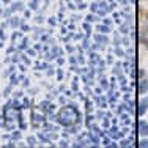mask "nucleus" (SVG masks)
<instances>
[{
    "label": "nucleus",
    "mask_w": 148,
    "mask_h": 148,
    "mask_svg": "<svg viewBox=\"0 0 148 148\" xmlns=\"http://www.w3.org/2000/svg\"><path fill=\"white\" fill-rule=\"evenodd\" d=\"M58 120H60L62 125L71 126V125H74V123L77 121V110H76V109H73V107H65L62 112H60Z\"/></svg>",
    "instance_id": "nucleus-1"
},
{
    "label": "nucleus",
    "mask_w": 148,
    "mask_h": 148,
    "mask_svg": "<svg viewBox=\"0 0 148 148\" xmlns=\"http://www.w3.org/2000/svg\"><path fill=\"white\" fill-rule=\"evenodd\" d=\"M140 147H148V142H140Z\"/></svg>",
    "instance_id": "nucleus-4"
},
{
    "label": "nucleus",
    "mask_w": 148,
    "mask_h": 148,
    "mask_svg": "<svg viewBox=\"0 0 148 148\" xmlns=\"http://www.w3.org/2000/svg\"><path fill=\"white\" fill-rule=\"evenodd\" d=\"M139 132L142 136H148V125L147 123H139Z\"/></svg>",
    "instance_id": "nucleus-2"
},
{
    "label": "nucleus",
    "mask_w": 148,
    "mask_h": 148,
    "mask_svg": "<svg viewBox=\"0 0 148 148\" xmlns=\"http://www.w3.org/2000/svg\"><path fill=\"white\" fill-rule=\"evenodd\" d=\"M140 93H147L148 91V82L147 80H143V82H140V88H139Z\"/></svg>",
    "instance_id": "nucleus-3"
}]
</instances>
